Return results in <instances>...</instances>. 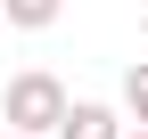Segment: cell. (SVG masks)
Instances as JSON below:
<instances>
[{"instance_id":"7","label":"cell","mask_w":148,"mask_h":139,"mask_svg":"<svg viewBox=\"0 0 148 139\" xmlns=\"http://www.w3.org/2000/svg\"><path fill=\"white\" fill-rule=\"evenodd\" d=\"M140 33H148V8H140Z\"/></svg>"},{"instance_id":"3","label":"cell","mask_w":148,"mask_h":139,"mask_svg":"<svg viewBox=\"0 0 148 139\" xmlns=\"http://www.w3.org/2000/svg\"><path fill=\"white\" fill-rule=\"evenodd\" d=\"M66 16V0H0V25L8 33H49Z\"/></svg>"},{"instance_id":"2","label":"cell","mask_w":148,"mask_h":139,"mask_svg":"<svg viewBox=\"0 0 148 139\" xmlns=\"http://www.w3.org/2000/svg\"><path fill=\"white\" fill-rule=\"evenodd\" d=\"M58 139H123V107H107V98H74Z\"/></svg>"},{"instance_id":"4","label":"cell","mask_w":148,"mask_h":139,"mask_svg":"<svg viewBox=\"0 0 148 139\" xmlns=\"http://www.w3.org/2000/svg\"><path fill=\"white\" fill-rule=\"evenodd\" d=\"M123 115H132V131H148V57L123 65Z\"/></svg>"},{"instance_id":"6","label":"cell","mask_w":148,"mask_h":139,"mask_svg":"<svg viewBox=\"0 0 148 139\" xmlns=\"http://www.w3.org/2000/svg\"><path fill=\"white\" fill-rule=\"evenodd\" d=\"M123 139H148V131H123Z\"/></svg>"},{"instance_id":"1","label":"cell","mask_w":148,"mask_h":139,"mask_svg":"<svg viewBox=\"0 0 148 139\" xmlns=\"http://www.w3.org/2000/svg\"><path fill=\"white\" fill-rule=\"evenodd\" d=\"M66 107H74L66 82L41 74V65H33V74H8V90H0V123H8V131H33V139H58Z\"/></svg>"},{"instance_id":"5","label":"cell","mask_w":148,"mask_h":139,"mask_svg":"<svg viewBox=\"0 0 148 139\" xmlns=\"http://www.w3.org/2000/svg\"><path fill=\"white\" fill-rule=\"evenodd\" d=\"M0 139H33V131H0Z\"/></svg>"}]
</instances>
